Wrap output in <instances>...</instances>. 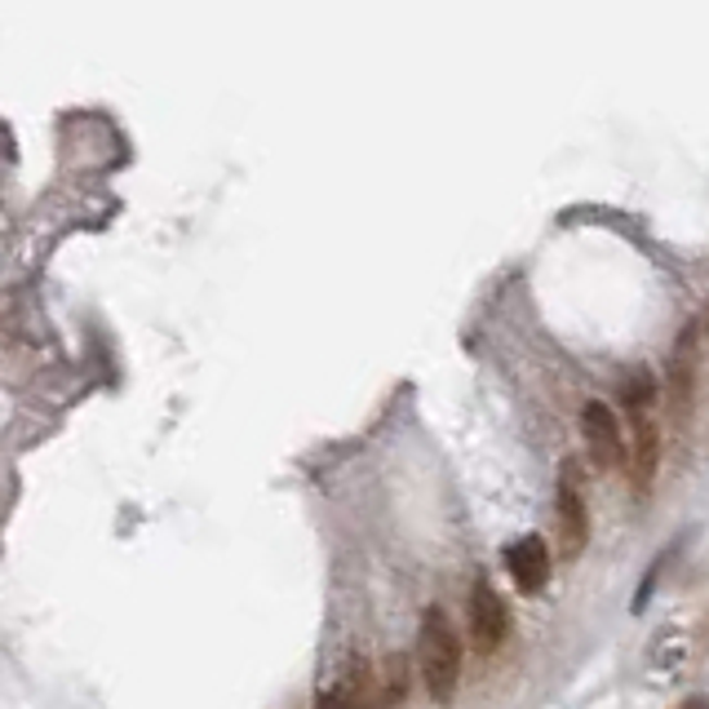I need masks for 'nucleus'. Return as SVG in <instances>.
<instances>
[{"label":"nucleus","instance_id":"7ed1b4c3","mask_svg":"<svg viewBox=\"0 0 709 709\" xmlns=\"http://www.w3.org/2000/svg\"><path fill=\"white\" fill-rule=\"evenodd\" d=\"M559 541H563L567 559H576L590 541V510H586L582 488L572 484V470H563V479H559Z\"/></svg>","mask_w":709,"mask_h":709},{"label":"nucleus","instance_id":"423d86ee","mask_svg":"<svg viewBox=\"0 0 709 709\" xmlns=\"http://www.w3.org/2000/svg\"><path fill=\"white\" fill-rule=\"evenodd\" d=\"M372 683H377V674L368 670V661H351L346 674H342V683H338V692L329 696V705L333 709H377L381 705V692Z\"/></svg>","mask_w":709,"mask_h":709},{"label":"nucleus","instance_id":"20e7f679","mask_svg":"<svg viewBox=\"0 0 709 709\" xmlns=\"http://www.w3.org/2000/svg\"><path fill=\"white\" fill-rule=\"evenodd\" d=\"M505 629H510V616H505V603L497 599V590L492 586H475V595H470V643L479 652H497L501 648V638H505Z\"/></svg>","mask_w":709,"mask_h":709},{"label":"nucleus","instance_id":"6e6552de","mask_svg":"<svg viewBox=\"0 0 709 709\" xmlns=\"http://www.w3.org/2000/svg\"><path fill=\"white\" fill-rule=\"evenodd\" d=\"M692 386H696V329H687L674 346V395H679V404L692 400Z\"/></svg>","mask_w":709,"mask_h":709},{"label":"nucleus","instance_id":"f257e3e1","mask_svg":"<svg viewBox=\"0 0 709 709\" xmlns=\"http://www.w3.org/2000/svg\"><path fill=\"white\" fill-rule=\"evenodd\" d=\"M417 657H421V674H426V687L439 705H448L457 696V683H462V638L453 629L439 608H430L421 616V638H417Z\"/></svg>","mask_w":709,"mask_h":709},{"label":"nucleus","instance_id":"39448f33","mask_svg":"<svg viewBox=\"0 0 709 709\" xmlns=\"http://www.w3.org/2000/svg\"><path fill=\"white\" fill-rule=\"evenodd\" d=\"M505 567L514 576V586H519L524 595H537L546 582H550V554L541 546V537H524V541H514L505 550Z\"/></svg>","mask_w":709,"mask_h":709},{"label":"nucleus","instance_id":"0eeeda50","mask_svg":"<svg viewBox=\"0 0 709 709\" xmlns=\"http://www.w3.org/2000/svg\"><path fill=\"white\" fill-rule=\"evenodd\" d=\"M657 457H661V435H657L652 421L638 417V421H634V462H629V475H634V488H638V492L652 484Z\"/></svg>","mask_w":709,"mask_h":709},{"label":"nucleus","instance_id":"f03ea898","mask_svg":"<svg viewBox=\"0 0 709 709\" xmlns=\"http://www.w3.org/2000/svg\"><path fill=\"white\" fill-rule=\"evenodd\" d=\"M582 435H586V448L599 470L608 466H625V443H621V421L616 413L603 404V400H590L586 413H582Z\"/></svg>","mask_w":709,"mask_h":709},{"label":"nucleus","instance_id":"1a4fd4ad","mask_svg":"<svg viewBox=\"0 0 709 709\" xmlns=\"http://www.w3.org/2000/svg\"><path fill=\"white\" fill-rule=\"evenodd\" d=\"M621 404H625L629 413H643V408H652V404H657V381H652V372L634 368V372L621 381Z\"/></svg>","mask_w":709,"mask_h":709},{"label":"nucleus","instance_id":"9b49d317","mask_svg":"<svg viewBox=\"0 0 709 709\" xmlns=\"http://www.w3.org/2000/svg\"><path fill=\"white\" fill-rule=\"evenodd\" d=\"M679 709H709V700H705V696H692V700H683Z\"/></svg>","mask_w":709,"mask_h":709},{"label":"nucleus","instance_id":"f8f14e48","mask_svg":"<svg viewBox=\"0 0 709 709\" xmlns=\"http://www.w3.org/2000/svg\"><path fill=\"white\" fill-rule=\"evenodd\" d=\"M705 329H709V310H705Z\"/></svg>","mask_w":709,"mask_h":709},{"label":"nucleus","instance_id":"9d476101","mask_svg":"<svg viewBox=\"0 0 709 709\" xmlns=\"http://www.w3.org/2000/svg\"><path fill=\"white\" fill-rule=\"evenodd\" d=\"M408 696V661L404 657H386L381 665V705H400Z\"/></svg>","mask_w":709,"mask_h":709}]
</instances>
